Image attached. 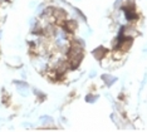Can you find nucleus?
<instances>
[{
    "mask_svg": "<svg viewBox=\"0 0 147 132\" xmlns=\"http://www.w3.org/2000/svg\"><path fill=\"white\" fill-rule=\"evenodd\" d=\"M87 101H89V102H94L96 100H97V97H91V96H87V98H86Z\"/></svg>",
    "mask_w": 147,
    "mask_h": 132,
    "instance_id": "nucleus-1",
    "label": "nucleus"
}]
</instances>
